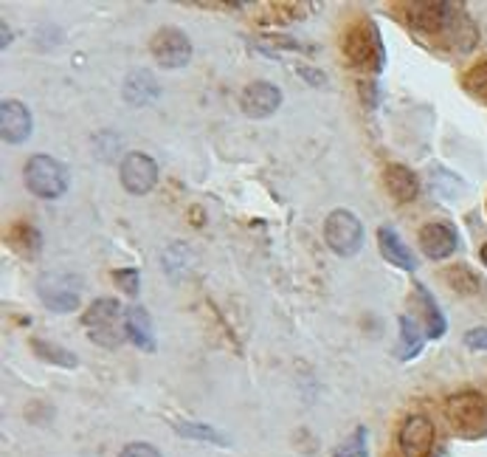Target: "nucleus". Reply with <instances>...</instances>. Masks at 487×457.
Here are the masks:
<instances>
[{"label": "nucleus", "instance_id": "f257e3e1", "mask_svg": "<svg viewBox=\"0 0 487 457\" xmlns=\"http://www.w3.org/2000/svg\"><path fill=\"white\" fill-rule=\"evenodd\" d=\"M82 325L88 328V336H90V341H96V345L119 348L127 339V308H122L119 299L102 297L85 311Z\"/></svg>", "mask_w": 487, "mask_h": 457}, {"label": "nucleus", "instance_id": "f03ea898", "mask_svg": "<svg viewBox=\"0 0 487 457\" xmlns=\"http://www.w3.org/2000/svg\"><path fill=\"white\" fill-rule=\"evenodd\" d=\"M23 178H26L29 193L37 198H46V201L65 195V189H68V169L51 156H31Z\"/></svg>", "mask_w": 487, "mask_h": 457}, {"label": "nucleus", "instance_id": "7ed1b4c3", "mask_svg": "<svg viewBox=\"0 0 487 457\" xmlns=\"http://www.w3.org/2000/svg\"><path fill=\"white\" fill-rule=\"evenodd\" d=\"M37 294H40V299L48 311L68 314L73 308H80L82 280L68 274V272H51V274H43L40 282H37Z\"/></svg>", "mask_w": 487, "mask_h": 457}, {"label": "nucleus", "instance_id": "20e7f679", "mask_svg": "<svg viewBox=\"0 0 487 457\" xmlns=\"http://www.w3.org/2000/svg\"><path fill=\"white\" fill-rule=\"evenodd\" d=\"M324 240L338 257H353L363 246V226L355 218V212H349V209H336V212H329V218L324 223Z\"/></svg>", "mask_w": 487, "mask_h": 457}, {"label": "nucleus", "instance_id": "39448f33", "mask_svg": "<svg viewBox=\"0 0 487 457\" xmlns=\"http://www.w3.org/2000/svg\"><path fill=\"white\" fill-rule=\"evenodd\" d=\"M341 48L353 65H372L375 71L383 68V43H380V34L372 23L349 26L344 40H341Z\"/></svg>", "mask_w": 487, "mask_h": 457}, {"label": "nucleus", "instance_id": "423d86ee", "mask_svg": "<svg viewBox=\"0 0 487 457\" xmlns=\"http://www.w3.org/2000/svg\"><path fill=\"white\" fill-rule=\"evenodd\" d=\"M448 418L462 435H482L487 432V404L476 392H462L448 401Z\"/></svg>", "mask_w": 487, "mask_h": 457}, {"label": "nucleus", "instance_id": "0eeeda50", "mask_svg": "<svg viewBox=\"0 0 487 457\" xmlns=\"http://www.w3.org/2000/svg\"><path fill=\"white\" fill-rule=\"evenodd\" d=\"M150 51L155 56V63L164 65V68H184L192 60L189 37L181 29H175V26H167V29H161L158 34H155L152 43H150Z\"/></svg>", "mask_w": 487, "mask_h": 457}, {"label": "nucleus", "instance_id": "6e6552de", "mask_svg": "<svg viewBox=\"0 0 487 457\" xmlns=\"http://www.w3.org/2000/svg\"><path fill=\"white\" fill-rule=\"evenodd\" d=\"M397 444L403 457H428L434 449V424L425 415H412L406 418V424L400 427Z\"/></svg>", "mask_w": 487, "mask_h": 457}, {"label": "nucleus", "instance_id": "1a4fd4ad", "mask_svg": "<svg viewBox=\"0 0 487 457\" xmlns=\"http://www.w3.org/2000/svg\"><path fill=\"white\" fill-rule=\"evenodd\" d=\"M158 181V164L144 152H130L122 161V184L130 195H147Z\"/></svg>", "mask_w": 487, "mask_h": 457}, {"label": "nucleus", "instance_id": "9d476101", "mask_svg": "<svg viewBox=\"0 0 487 457\" xmlns=\"http://www.w3.org/2000/svg\"><path fill=\"white\" fill-rule=\"evenodd\" d=\"M240 105H243V113L251 119H265L270 113H277L279 105H282V91L270 82H251L243 97H240Z\"/></svg>", "mask_w": 487, "mask_h": 457}, {"label": "nucleus", "instance_id": "9b49d317", "mask_svg": "<svg viewBox=\"0 0 487 457\" xmlns=\"http://www.w3.org/2000/svg\"><path fill=\"white\" fill-rule=\"evenodd\" d=\"M0 133H4V142L9 144H21L31 136V113L23 102H0Z\"/></svg>", "mask_w": 487, "mask_h": 457}, {"label": "nucleus", "instance_id": "f8f14e48", "mask_svg": "<svg viewBox=\"0 0 487 457\" xmlns=\"http://www.w3.org/2000/svg\"><path fill=\"white\" fill-rule=\"evenodd\" d=\"M420 246L428 260H445L457 252L459 237L448 223H425L420 228Z\"/></svg>", "mask_w": 487, "mask_h": 457}, {"label": "nucleus", "instance_id": "ddd939ff", "mask_svg": "<svg viewBox=\"0 0 487 457\" xmlns=\"http://www.w3.org/2000/svg\"><path fill=\"white\" fill-rule=\"evenodd\" d=\"M378 243H380V254L392 265H397V269H403V272H414L417 269V260H414L412 249H408V246L400 240V235L395 232L392 226H380L378 228Z\"/></svg>", "mask_w": 487, "mask_h": 457}, {"label": "nucleus", "instance_id": "4468645a", "mask_svg": "<svg viewBox=\"0 0 487 457\" xmlns=\"http://www.w3.org/2000/svg\"><path fill=\"white\" fill-rule=\"evenodd\" d=\"M161 97V85L155 82V76L150 71H132L127 80H124V99L132 108H141L150 105Z\"/></svg>", "mask_w": 487, "mask_h": 457}, {"label": "nucleus", "instance_id": "2eb2a0df", "mask_svg": "<svg viewBox=\"0 0 487 457\" xmlns=\"http://www.w3.org/2000/svg\"><path fill=\"white\" fill-rule=\"evenodd\" d=\"M383 181H386V189H389V193H392L395 201H400V203L414 201L417 193H420V181H417V176H414L408 167H403V164H389V167H386V173H383Z\"/></svg>", "mask_w": 487, "mask_h": 457}, {"label": "nucleus", "instance_id": "dca6fc26", "mask_svg": "<svg viewBox=\"0 0 487 457\" xmlns=\"http://www.w3.org/2000/svg\"><path fill=\"white\" fill-rule=\"evenodd\" d=\"M127 339L135 348L147 353H155V333H152V319L141 308V305H130L127 308Z\"/></svg>", "mask_w": 487, "mask_h": 457}, {"label": "nucleus", "instance_id": "f3484780", "mask_svg": "<svg viewBox=\"0 0 487 457\" xmlns=\"http://www.w3.org/2000/svg\"><path fill=\"white\" fill-rule=\"evenodd\" d=\"M442 280L451 285V289L457 294H465V297H471V294H479L482 291V280L476 272H471L467 265H451V269H445L442 272Z\"/></svg>", "mask_w": 487, "mask_h": 457}, {"label": "nucleus", "instance_id": "a211bd4d", "mask_svg": "<svg viewBox=\"0 0 487 457\" xmlns=\"http://www.w3.org/2000/svg\"><path fill=\"white\" fill-rule=\"evenodd\" d=\"M9 243L21 254H37V252H40V246H43V237L31 223H14L9 228Z\"/></svg>", "mask_w": 487, "mask_h": 457}, {"label": "nucleus", "instance_id": "6ab92c4d", "mask_svg": "<svg viewBox=\"0 0 487 457\" xmlns=\"http://www.w3.org/2000/svg\"><path fill=\"white\" fill-rule=\"evenodd\" d=\"M425 345V336L414 319L400 316V358H414Z\"/></svg>", "mask_w": 487, "mask_h": 457}, {"label": "nucleus", "instance_id": "aec40b11", "mask_svg": "<svg viewBox=\"0 0 487 457\" xmlns=\"http://www.w3.org/2000/svg\"><path fill=\"white\" fill-rule=\"evenodd\" d=\"M417 297L423 299V305H425V319H428V336L431 339H440L442 333H445V316H442V311L437 308V302H434V297L428 294V289L423 282H417Z\"/></svg>", "mask_w": 487, "mask_h": 457}, {"label": "nucleus", "instance_id": "412c9836", "mask_svg": "<svg viewBox=\"0 0 487 457\" xmlns=\"http://www.w3.org/2000/svg\"><path fill=\"white\" fill-rule=\"evenodd\" d=\"M462 85L474 99L487 105V63H476L474 68H467V73L462 76Z\"/></svg>", "mask_w": 487, "mask_h": 457}, {"label": "nucleus", "instance_id": "4be33fe9", "mask_svg": "<svg viewBox=\"0 0 487 457\" xmlns=\"http://www.w3.org/2000/svg\"><path fill=\"white\" fill-rule=\"evenodd\" d=\"M31 348L37 350V356L46 358V361H54V365H63V367H76V356L60 345H51V341H43V339H34Z\"/></svg>", "mask_w": 487, "mask_h": 457}, {"label": "nucleus", "instance_id": "5701e85b", "mask_svg": "<svg viewBox=\"0 0 487 457\" xmlns=\"http://www.w3.org/2000/svg\"><path fill=\"white\" fill-rule=\"evenodd\" d=\"M175 429H178L181 435L186 437H194V441H209V444H218V446H226V435H220L218 429H211L206 424H175Z\"/></svg>", "mask_w": 487, "mask_h": 457}, {"label": "nucleus", "instance_id": "b1692460", "mask_svg": "<svg viewBox=\"0 0 487 457\" xmlns=\"http://www.w3.org/2000/svg\"><path fill=\"white\" fill-rule=\"evenodd\" d=\"M336 457H366V429L358 427L353 432V437H349V441H344V446L338 449Z\"/></svg>", "mask_w": 487, "mask_h": 457}, {"label": "nucleus", "instance_id": "393cba45", "mask_svg": "<svg viewBox=\"0 0 487 457\" xmlns=\"http://www.w3.org/2000/svg\"><path fill=\"white\" fill-rule=\"evenodd\" d=\"M113 280L119 282V289H122L127 297H135V294H139V272H135V269H122V272H115Z\"/></svg>", "mask_w": 487, "mask_h": 457}, {"label": "nucleus", "instance_id": "a878e982", "mask_svg": "<svg viewBox=\"0 0 487 457\" xmlns=\"http://www.w3.org/2000/svg\"><path fill=\"white\" fill-rule=\"evenodd\" d=\"M119 457H161V452L155 446H150V444H130V446L122 449Z\"/></svg>", "mask_w": 487, "mask_h": 457}, {"label": "nucleus", "instance_id": "bb28decb", "mask_svg": "<svg viewBox=\"0 0 487 457\" xmlns=\"http://www.w3.org/2000/svg\"><path fill=\"white\" fill-rule=\"evenodd\" d=\"M465 345H467V348H474V350H487V328L467 331V336H465Z\"/></svg>", "mask_w": 487, "mask_h": 457}, {"label": "nucleus", "instance_id": "cd10ccee", "mask_svg": "<svg viewBox=\"0 0 487 457\" xmlns=\"http://www.w3.org/2000/svg\"><path fill=\"white\" fill-rule=\"evenodd\" d=\"M0 31H4V48H6L12 43V31L6 29V23H4V29H0Z\"/></svg>", "mask_w": 487, "mask_h": 457}, {"label": "nucleus", "instance_id": "c85d7f7f", "mask_svg": "<svg viewBox=\"0 0 487 457\" xmlns=\"http://www.w3.org/2000/svg\"><path fill=\"white\" fill-rule=\"evenodd\" d=\"M479 257H482V263H484V265H487V243H484V246H482V252H479Z\"/></svg>", "mask_w": 487, "mask_h": 457}]
</instances>
